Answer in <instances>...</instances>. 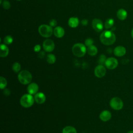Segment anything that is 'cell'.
I'll use <instances>...</instances> for the list:
<instances>
[{
	"label": "cell",
	"instance_id": "4",
	"mask_svg": "<svg viewBox=\"0 0 133 133\" xmlns=\"http://www.w3.org/2000/svg\"><path fill=\"white\" fill-rule=\"evenodd\" d=\"M34 98L29 94L23 95L20 100V103L22 107L28 108L32 106L34 102Z\"/></svg>",
	"mask_w": 133,
	"mask_h": 133
},
{
	"label": "cell",
	"instance_id": "9",
	"mask_svg": "<svg viewBox=\"0 0 133 133\" xmlns=\"http://www.w3.org/2000/svg\"><path fill=\"white\" fill-rule=\"evenodd\" d=\"M94 74L98 78H102L106 74V69L103 65L99 64L95 68Z\"/></svg>",
	"mask_w": 133,
	"mask_h": 133
},
{
	"label": "cell",
	"instance_id": "2",
	"mask_svg": "<svg viewBox=\"0 0 133 133\" xmlns=\"http://www.w3.org/2000/svg\"><path fill=\"white\" fill-rule=\"evenodd\" d=\"M86 47V46L82 43H76L74 44L72 48L73 55L77 57H83L87 51Z\"/></svg>",
	"mask_w": 133,
	"mask_h": 133
},
{
	"label": "cell",
	"instance_id": "16",
	"mask_svg": "<svg viewBox=\"0 0 133 133\" xmlns=\"http://www.w3.org/2000/svg\"><path fill=\"white\" fill-rule=\"evenodd\" d=\"M9 54V48L7 45L1 44L0 46V56L1 57H6Z\"/></svg>",
	"mask_w": 133,
	"mask_h": 133
},
{
	"label": "cell",
	"instance_id": "23",
	"mask_svg": "<svg viewBox=\"0 0 133 133\" xmlns=\"http://www.w3.org/2000/svg\"><path fill=\"white\" fill-rule=\"evenodd\" d=\"M4 43L6 45H10L13 42V38L10 35H7L4 38Z\"/></svg>",
	"mask_w": 133,
	"mask_h": 133
},
{
	"label": "cell",
	"instance_id": "34",
	"mask_svg": "<svg viewBox=\"0 0 133 133\" xmlns=\"http://www.w3.org/2000/svg\"><path fill=\"white\" fill-rule=\"evenodd\" d=\"M131 36L133 38V29L131 30Z\"/></svg>",
	"mask_w": 133,
	"mask_h": 133
},
{
	"label": "cell",
	"instance_id": "12",
	"mask_svg": "<svg viewBox=\"0 0 133 133\" xmlns=\"http://www.w3.org/2000/svg\"><path fill=\"white\" fill-rule=\"evenodd\" d=\"M113 52L117 57H122L126 54V49L123 46H118L114 48Z\"/></svg>",
	"mask_w": 133,
	"mask_h": 133
},
{
	"label": "cell",
	"instance_id": "7",
	"mask_svg": "<svg viewBox=\"0 0 133 133\" xmlns=\"http://www.w3.org/2000/svg\"><path fill=\"white\" fill-rule=\"evenodd\" d=\"M104 64L108 69L113 70L117 66L118 61L114 57H110L106 59Z\"/></svg>",
	"mask_w": 133,
	"mask_h": 133
},
{
	"label": "cell",
	"instance_id": "28",
	"mask_svg": "<svg viewBox=\"0 0 133 133\" xmlns=\"http://www.w3.org/2000/svg\"><path fill=\"white\" fill-rule=\"evenodd\" d=\"M106 57L104 55H101L99 57V60H98V63L99 64H102L103 65V64L105 63V60H106Z\"/></svg>",
	"mask_w": 133,
	"mask_h": 133
},
{
	"label": "cell",
	"instance_id": "35",
	"mask_svg": "<svg viewBox=\"0 0 133 133\" xmlns=\"http://www.w3.org/2000/svg\"><path fill=\"white\" fill-rule=\"evenodd\" d=\"M127 133H133V130H131V131H129L128 132H127Z\"/></svg>",
	"mask_w": 133,
	"mask_h": 133
},
{
	"label": "cell",
	"instance_id": "5",
	"mask_svg": "<svg viewBox=\"0 0 133 133\" xmlns=\"http://www.w3.org/2000/svg\"><path fill=\"white\" fill-rule=\"evenodd\" d=\"M38 31L42 36L47 38L51 36L53 33L54 30L49 25L42 24L39 26Z\"/></svg>",
	"mask_w": 133,
	"mask_h": 133
},
{
	"label": "cell",
	"instance_id": "1",
	"mask_svg": "<svg viewBox=\"0 0 133 133\" xmlns=\"http://www.w3.org/2000/svg\"><path fill=\"white\" fill-rule=\"evenodd\" d=\"M100 40L101 42L105 45H111L115 43L116 36L112 31L105 30L101 33Z\"/></svg>",
	"mask_w": 133,
	"mask_h": 133
},
{
	"label": "cell",
	"instance_id": "20",
	"mask_svg": "<svg viewBox=\"0 0 133 133\" xmlns=\"http://www.w3.org/2000/svg\"><path fill=\"white\" fill-rule=\"evenodd\" d=\"M62 133H77L76 129L71 126H67L62 129Z\"/></svg>",
	"mask_w": 133,
	"mask_h": 133
},
{
	"label": "cell",
	"instance_id": "19",
	"mask_svg": "<svg viewBox=\"0 0 133 133\" xmlns=\"http://www.w3.org/2000/svg\"><path fill=\"white\" fill-rule=\"evenodd\" d=\"M87 52L89 55L94 56L97 55L98 53V49L96 46L92 45L90 46H89L87 48Z\"/></svg>",
	"mask_w": 133,
	"mask_h": 133
},
{
	"label": "cell",
	"instance_id": "18",
	"mask_svg": "<svg viewBox=\"0 0 133 133\" xmlns=\"http://www.w3.org/2000/svg\"><path fill=\"white\" fill-rule=\"evenodd\" d=\"M68 24L72 28H76L79 24V19L77 17H71L69 19Z\"/></svg>",
	"mask_w": 133,
	"mask_h": 133
},
{
	"label": "cell",
	"instance_id": "25",
	"mask_svg": "<svg viewBox=\"0 0 133 133\" xmlns=\"http://www.w3.org/2000/svg\"><path fill=\"white\" fill-rule=\"evenodd\" d=\"M0 80H1V83H0V88L1 89H4L7 84V82L5 78H4L3 76H1L0 77Z\"/></svg>",
	"mask_w": 133,
	"mask_h": 133
},
{
	"label": "cell",
	"instance_id": "27",
	"mask_svg": "<svg viewBox=\"0 0 133 133\" xmlns=\"http://www.w3.org/2000/svg\"><path fill=\"white\" fill-rule=\"evenodd\" d=\"M93 43H94V40L91 38H86L85 41V45L87 47L92 45Z\"/></svg>",
	"mask_w": 133,
	"mask_h": 133
},
{
	"label": "cell",
	"instance_id": "15",
	"mask_svg": "<svg viewBox=\"0 0 133 133\" xmlns=\"http://www.w3.org/2000/svg\"><path fill=\"white\" fill-rule=\"evenodd\" d=\"M53 33L56 37L61 38L64 36L65 31L63 28L60 26H58L54 28Z\"/></svg>",
	"mask_w": 133,
	"mask_h": 133
},
{
	"label": "cell",
	"instance_id": "3",
	"mask_svg": "<svg viewBox=\"0 0 133 133\" xmlns=\"http://www.w3.org/2000/svg\"><path fill=\"white\" fill-rule=\"evenodd\" d=\"M18 78L19 82L22 84L27 85L32 81V76L29 71L27 70H22L19 73Z\"/></svg>",
	"mask_w": 133,
	"mask_h": 133
},
{
	"label": "cell",
	"instance_id": "21",
	"mask_svg": "<svg viewBox=\"0 0 133 133\" xmlns=\"http://www.w3.org/2000/svg\"><path fill=\"white\" fill-rule=\"evenodd\" d=\"M114 23V21L113 20V19L112 18H109L108 19L106 20L105 23H104V28L106 29H109L111 28H112V26H113Z\"/></svg>",
	"mask_w": 133,
	"mask_h": 133
},
{
	"label": "cell",
	"instance_id": "30",
	"mask_svg": "<svg viewBox=\"0 0 133 133\" xmlns=\"http://www.w3.org/2000/svg\"><path fill=\"white\" fill-rule=\"evenodd\" d=\"M41 49V45H39V44L36 45L34 47V50L35 52H38L40 51Z\"/></svg>",
	"mask_w": 133,
	"mask_h": 133
},
{
	"label": "cell",
	"instance_id": "14",
	"mask_svg": "<svg viewBox=\"0 0 133 133\" xmlns=\"http://www.w3.org/2000/svg\"><path fill=\"white\" fill-rule=\"evenodd\" d=\"M111 113L108 110H104L102 111L99 115L100 119L103 122H107L109 121L111 119Z\"/></svg>",
	"mask_w": 133,
	"mask_h": 133
},
{
	"label": "cell",
	"instance_id": "31",
	"mask_svg": "<svg viewBox=\"0 0 133 133\" xmlns=\"http://www.w3.org/2000/svg\"><path fill=\"white\" fill-rule=\"evenodd\" d=\"M88 23V20L86 19H83L82 21H81V24L84 25V26H86L87 25Z\"/></svg>",
	"mask_w": 133,
	"mask_h": 133
},
{
	"label": "cell",
	"instance_id": "32",
	"mask_svg": "<svg viewBox=\"0 0 133 133\" xmlns=\"http://www.w3.org/2000/svg\"><path fill=\"white\" fill-rule=\"evenodd\" d=\"M45 56V52L44 51H40V52L38 54V57L40 58H43Z\"/></svg>",
	"mask_w": 133,
	"mask_h": 133
},
{
	"label": "cell",
	"instance_id": "26",
	"mask_svg": "<svg viewBox=\"0 0 133 133\" xmlns=\"http://www.w3.org/2000/svg\"><path fill=\"white\" fill-rule=\"evenodd\" d=\"M2 5V7H3V8L5 9H9L11 6L10 2L6 0H4L3 2Z\"/></svg>",
	"mask_w": 133,
	"mask_h": 133
},
{
	"label": "cell",
	"instance_id": "17",
	"mask_svg": "<svg viewBox=\"0 0 133 133\" xmlns=\"http://www.w3.org/2000/svg\"><path fill=\"white\" fill-rule=\"evenodd\" d=\"M116 16L117 18L120 20H124L127 17V12L126 10L121 8L117 11Z\"/></svg>",
	"mask_w": 133,
	"mask_h": 133
},
{
	"label": "cell",
	"instance_id": "6",
	"mask_svg": "<svg viewBox=\"0 0 133 133\" xmlns=\"http://www.w3.org/2000/svg\"><path fill=\"white\" fill-rule=\"evenodd\" d=\"M123 105V101L118 97H113L110 101V107L115 110H121Z\"/></svg>",
	"mask_w": 133,
	"mask_h": 133
},
{
	"label": "cell",
	"instance_id": "8",
	"mask_svg": "<svg viewBox=\"0 0 133 133\" xmlns=\"http://www.w3.org/2000/svg\"><path fill=\"white\" fill-rule=\"evenodd\" d=\"M43 47L45 51L51 52L55 49V43L51 39H46L43 43Z\"/></svg>",
	"mask_w": 133,
	"mask_h": 133
},
{
	"label": "cell",
	"instance_id": "24",
	"mask_svg": "<svg viewBox=\"0 0 133 133\" xmlns=\"http://www.w3.org/2000/svg\"><path fill=\"white\" fill-rule=\"evenodd\" d=\"M12 69L15 73L19 72L21 69L20 64L18 62H15L12 66Z\"/></svg>",
	"mask_w": 133,
	"mask_h": 133
},
{
	"label": "cell",
	"instance_id": "33",
	"mask_svg": "<svg viewBox=\"0 0 133 133\" xmlns=\"http://www.w3.org/2000/svg\"><path fill=\"white\" fill-rule=\"evenodd\" d=\"M4 94L6 95H9L10 92L9 90H8V89H5V90H4Z\"/></svg>",
	"mask_w": 133,
	"mask_h": 133
},
{
	"label": "cell",
	"instance_id": "36",
	"mask_svg": "<svg viewBox=\"0 0 133 133\" xmlns=\"http://www.w3.org/2000/svg\"><path fill=\"white\" fill-rule=\"evenodd\" d=\"M2 3H3V2H2V0H0V4H1V5H2Z\"/></svg>",
	"mask_w": 133,
	"mask_h": 133
},
{
	"label": "cell",
	"instance_id": "10",
	"mask_svg": "<svg viewBox=\"0 0 133 133\" xmlns=\"http://www.w3.org/2000/svg\"><path fill=\"white\" fill-rule=\"evenodd\" d=\"M92 27L97 32H100L102 31L104 25L100 19H94L92 21Z\"/></svg>",
	"mask_w": 133,
	"mask_h": 133
},
{
	"label": "cell",
	"instance_id": "29",
	"mask_svg": "<svg viewBox=\"0 0 133 133\" xmlns=\"http://www.w3.org/2000/svg\"><path fill=\"white\" fill-rule=\"evenodd\" d=\"M49 25L50 26H51L52 28L56 26L57 25V20H55V19H51V20L49 21Z\"/></svg>",
	"mask_w": 133,
	"mask_h": 133
},
{
	"label": "cell",
	"instance_id": "11",
	"mask_svg": "<svg viewBox=\"0 0 133 133\" xmlns=\"http://www.w3.org/2000/svg\"><path fill=\"white\" fill-rule=\"evenodd\" d=\"M39 87L38 85L35 83H32L30 84L27 87V91L28 94L30 95H35L38 90Z\"/></svg>",
	"mask_w": 133,
	"mask_h": 133
},
{
	"label": "cell",
	"instance_id": "22",
	"mask_svg": "<svg viewBox=\"0 0 133 133\" xmlns=\"http://www.w3.org/2000/svg\"><path fill=\"white\" fill-rule=\"evenodd\" d=\"M46 60L48 63L54 64L56 61V56L54 54H49L46 57Z\"/></svg>",
	"mask_w": 133,
	"mask_h": 133
},
{
	"label": "cell",
	"instance_id": "37",
	"mask_svg": "<svg viewBox=\"0 0 133 133\" xmlns=\"http://www.w3.org/2000/svg\"><path fill=\"white\" fill-rule=\"evenodd\" d=\"M16 1H22V0H16Z\"/></svg>",
	"mask_w": 133,
	"mask_h": 133
},
{
	"label": "cell",
	"instance_id": "13",
	"mask_svg": "<svg viewBox=\"0 0 133 133\" xmlns=\"http://www.w3.org/2000/svg\"><path fill=\"white\" fill-rule=\"evenodd\" d=\"M34 98L35 102L38 104H42L46 101V96L43 92H37Z\"/></svg>",
	"mask_w": 133,
	"mask_h": 133
}]
</instances>
